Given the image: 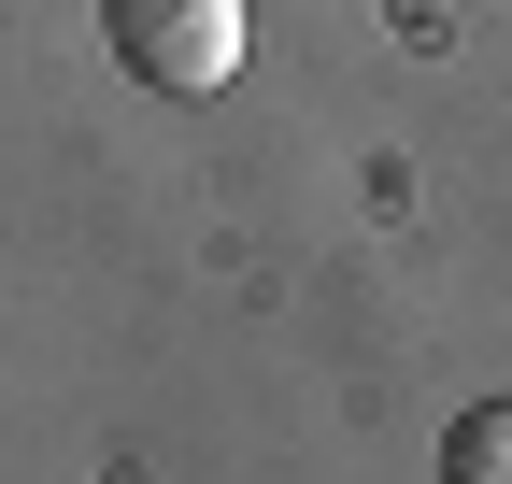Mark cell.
Returning <instances> with one entry per match:
<instances>
[{"mask_svg":"<svg viewBox=\"0 0 512 484\" xmlns=\"http://www.w3.org/2000/svg\"><path fill=\"white\" fill-rule=\"evenodd\" d=\"M100 29L157 100H214L242 72V0H100Z\"/></svg>","mask_w":512,"mask_h":484,"instance_id":"cell-1","label":"cell"},{"mask_svg":"<svg viewBox=\"0 0 512 484\" xmlns=\"http://www.w3.org/2000/svg\"><path fill=\"white\" fill-rule=\"evenodd\" d=\"M441 484H512V399H470L441 428Z\"/></svg>","mask_w":512,"mask_h":484,"instance_id":"cell-2","label":"cell"}]
</instances>
